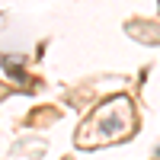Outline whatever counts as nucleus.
I'll use <instances>...</instances> for the list:
<instances>
[{
  "instance_id": "nucleus-1",
  "label": "nucleus",
  "mask_w": 160,
  "mask_h": 160,
  "mask_svg": "<svg viewBox=\"0 0 160 160\" xmlns=\"http://www.w3.org/2000/svg\"><path fill=\"white\" fill-rule=\"evenodd\" d=\"M135 131V109L128 96H109L90 112V118L77 131L80 148H102L112 141H125Z\"/></svg>"
}]
</instances>
